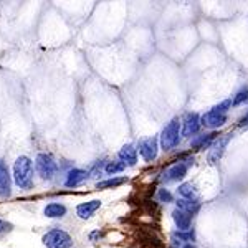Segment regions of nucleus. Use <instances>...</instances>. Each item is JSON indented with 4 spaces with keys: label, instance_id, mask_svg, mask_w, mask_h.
Wrapping results in <instances>:
<instances>
[{
    "label": "nucleus",
    "instance_id": "1",
    "mask_svg": "<svg viewBox=\"0 0 248 248\" xmlns=\"http://www.w3.org/2000/svg\"><path fill=\"white\" fill-rule=\"evenodd\" d=\"M14 179L20 189H29L33 179V166L27 155H20L14 164Z\"/></svg>",
    "mask_w": 248,
    "mask_h": 248
},
{
    "label": "nucleus",
    "instance_id": "2",
    "mask_svg": "<svg viewBox=\"0 0 248 248\" xmlns=\"http://www.w3.org/2000/svg\"><path fill=\"white\" fill-rule=\"evenodd\" d=\"M182 136V123L179 118L170 119L169 123L166 124V127L161 133V147L164 151H170L174 149L175 146L181 141Z\"/></svg>",
    "mask_w": 248,
    "mask_h": 248
},
{
    "label": "nucleus",
    "instance_id": "3",
    "mask_svg": "<svg viewBox=\"0 0 248 248\" xmlns=\"http://www.w3.org/2000/svg\"><path fill=\"white\" fill-rule=\"evenodd\" d=\"M43 245L46 248H71L73 247V240L65 230L53 229L50 232H46L42 238Z\"/></svg>",
    "mask_w": 248,
    "mask_h": 248
},
{
    "label": "nucleus",
    "instance_id": "4",
    "mask_svg": "<svg viewBox=\"0 0 248 248\" xmlns=\"http://www.w3.org/2000/svg\"><path fill=\"white\" fill-rule=\"evenodd\" d=\"M35 167H37L38 175L45 181H51L53 175L57 174V162L50 154H38L37 159H35Z\"/></svg>",
    "mask_w": 248,
    "mask_h": 248
},
{
    "label": "nucleus",
    "instance_id": "5",
    "mask_svg": "<svg viewBox=\"0 0 248 248\" xmlns=\"http://www.w3.org/2000/svg\"><path fill=\"white\" fill-rule=\"evenodd\" d=\"M139 154L146 162H153L157 157L159 153V139L153 136V138H146L139 141Z\"/></svg>",
    "mask_w": 248,
    "mask_h": 248
},
{
    "label": "nucleus",
    "instance_id": "6",
    "mask_svg": "<svg viewBox=\"0 0 248 248\" xmlns=\"http://www.w3.org/2000/svg\"><path fill=\"white\" fill-rule=\"evenodd\" d=\"M194 162V159H189V161H182V162H177L170 167V169L166 170L164 174L162 181L164 182H177V181H182L184 177L187 175V170H189V166Z\"/></svg>",
    "mask_w": 248,
    "mask_h": 248
},
{
    "label": "nucleus",
    "instance_id": "7",
    "mask_svg": "<svg viewBox=\"0 0 248 248\" xmlns=\"http://www.w3.org/2000/svg\"><path fill=\"white\" fill-rule=\"evenodd\" d=\"M181 123H182V136H186V138H190V136L197 134L202 126L201 116L197 113H187L182 118Z\"/></svg>",
    "mask_w": 248,
    "mask_h": 248
},
{
    "label": "nucleus",
    "instance_id": "8",
    "mask_svg": "<svg viewBox=\"0 0 248 248\" xmlns=\"http://www.w3.org/2000/svg\"><path fill=\"white\" fill-rule=\"evenodd\" d=\"M201 121H202V126H205L207 129H218V127H222L223 124L227 123V114H222V113H217L215 109H210L202 116Z\"/></svg>",
    "mask_w": 248,
    "mask_h": 248
},
{
    "label": "nucleus",
    "instance_id": "9",
    "mask_svg": "<svg viewBox=\"0 0 248 248\" xmlns=\"http://www.w3.org/2000/svg\"><path fill=\"white\" fill-rule=\"evenodd\" d=\"M229 141H230V134H225L223 138L215 139L214 144L210 146V153H209V162L210 164H217L220 161V157H222V154H223V151H225Z\"/></svg>",
    "mask_w": 248,
    "mask_h": 248
},
{
    "label": "nucleus",
    "instance_id": "10",
    "mask_svg": "<svg viewBox=\"0 0 248 248\" xmlns=\"http://www.w3.org/2000/svg\"><path fill=\"white\" fill-rule=\"evenodd\" d=\"M118 157L126 166H136V162H138V149H134L133 144H126V146H123L119 149Z\"/></svg>",
    "mask_w": 248,
    "mask_h": 248
},
{
    "label": "nucleus",
    "instance_id": "11",
    "mask_svg": "<svg viewBox=\"0 0 248 248\" xmlns=\"http://www.w3.org/2000/svg\"><path fill=\"white\" fill-rule=\"evenodd\" d=\"M172 218H174L179 232L190 230V225H192V215L190 214H187V212H184L181 209H175L174 212H172Z\"/></svg>",
    "mask_w": 248,
    "mask_h": 248
},
{
    "label": "nucleus",
    "instance_id": "12",
    "mask_svg": "<svg viewBox=\"0 0 248 248\" xmlns=\"http://www.w3.org/2000/svg\"><path fill=\"white\" fill-rule=\"evenodd\" d=\"M10 172L7 164L0 159V195L2 197H7L10 195Z\"/></svg>",
    "mask_w": 248,
    "mask_h": 248
},
{
    "label": "nucleus",
    "instance_id": "13",
    "mask_svg": "<svg viewBox=\"0 0 248 248\" xmlns=\"http://www.w3.org/2000/svg\"><path fill=\"white\" fill-rule=\"evenodd\" d=\"M88 175H90V172H86V170H83V169H71L70 172H68V175H66L65 186L66 187H78V186H81V184L88 179Z\"/></svg>",
    "mask_w": 248,
    "mask_h": 248
},
{
    "label": "nucleus",
    "instance_id": "14",
    "mask_svg": "<svg viewBox=\"0 0 248 248\" xmlns=\"http://www.w3.org/2000/svg\"><path fill=\"white\" fill-rule=\"evenodd\" d=\"M99 207H101V201H90V202H85V203H79V205L77 207V214H78L79 218L88 220L96 210L99 209Z\"/></svg>",
    "mask_w": 248,
    "mask_h": 248
},
{
    "label": "nucleus",
    "instance_id": "15",
    "mask_svg": "<svg viewBox=\"0 0 248 248\" xmlns=\"http://www.w3.org/2000/svg\"><path fill=\"white\" fill-rule=\"evenodd\" d=\"M215 139H217V134H215V133L195 136V139L192 141V149H194V151H202V149H205V147H210L212 144H214Z\"/></svg>",
    "mask_w": 248,
    "mask_h": 248
},
{
    "label": "nucleus",
    "instance_id": "16",
    "mask_svg": "<svg viewBox=\"0 0 248 248\" xmlns=\"http://www.w3.org/2000/svg\"><path fill=\"white\" fill-rule=\"evenodd\" d=\"M43 214H45V217L48 218H62L66 215V207L63 205V203L51 202L43 209Z\"/></svg>",
    "mask_w": 248,
    "mask_h": 248
},
{
    "label": "nucleus",
    "instance_id": "17",
    "mask_svg": "<svg viewBox=\"0 0 248 248\" xmlns=\"http://www.w3.org/2000/svg\"><path fill=\"white\" fill-rule=\"evenodd\" d=\"M177 209H181L184 212H187V214H190V215H194V214H197L199 210H201V202L197 201V199H177Z\"/></svg>",
    "mask_w": 248,
    "mask_h": 248
},
{
    "label": "nucleus",
    "instance_id": "18",
    "mask_svg": "<svg viewBox=\"0 0 248 248\" xmlns=\"http://www.w3.org/2000/svg\"><path fill=\"white\" fill-rule=\"evenodd\" d=\"M127 182V177H111L108 181L98 182L96 184V189L98 190H105V189H114V187H119L123 184Z\"/></svg>",
    "mask_w": 248,
    "mask_h": 248
},
{
    "label": "nucleus",
    "instance_id": "19",
    "mask_svg": "<svg viewBox=\"0 0 248 248\" xmlns=\"http://www.w3.org/2000/svg\"><path fill=\"white\" fill-rule=\"evenodd\" d=\"M177 194L181 195V199H192V201H194L197 190H195V186L192 182H184L179 186Z\"/></svg>",
    "mask_w": 248,
    "mask_h": 248
},
{
    "label": "nucleus",
    "instance_id": "20",
    "mask_svg": "<svg viewBox=\"0 0 248 248\" xmlns=\"http://www.w3.org/2000/svg\"><path fill=\"white\" fill-rule=\"evenodd\" d=\"M124 169H126V164L121 162V161H111V162H106L105 166V172L108 175H114L119 174V172H123Z\"/></svg>",
    "mask_w": 248,
    "mask_h": 248
},
{
    "label": "nucleus",
    "instance_id": "21",
    "mask_svg": "<svg viewBox=\"0 0 248 248\" xmlns=\"http://www.w3.org/2000/svg\"><path fill=\"white\" fill-rule=\"evenodd\" d=\"M174 238H179L181 242H186V245H187V243H192L195 240V232L194 229H190L187 232H175Z\"/></svg>",
    "mask_w": 248,
    "mask_h": 248
},
{
    "label": "nucleus",
    "instance_id": "22",
    "mask_svg": "<svg viewBox=\"0 0 248 248\" xmlns=\"http://www.w3.org/2000/svg\"><path fill=\"white\" fill-rule=\"evenodd\" d=\"M233 106H242V105H248V88L247 90H240L237 94L233 96V101H232Z\"/></svg>",
    "mask_w": 248,
    "mask_h": 248
},
{
    "label": "nucleus",
    "instance_id": "23",
    "mask_svg": "<svg viewBox=\"0 0 248 248\" xmlns=\"http://www.w3.org/2000/svg\"><path fill=\"white\" fill-rule=\"evenodd\" d=\"M157 197H159V201H161V202H166V203L174 202V195H172L167 189H161V190H159V195H157Z\"/></svg>",
    "mask_w": 248,
    "mask_h": 248
},
{
    "label": "nucleus",
    "instance_id": "24",
    "mask_svg": "<svg viewBox=\"0 0 248 248\" xmlns=\"http://www.w3.org/2000/svg\"><path fill=\"white\" fill-rule=\"evenodd\" d=\"M101 237H103V233L99 230H94V232H91V233H90V240H91V242H96V240H99Z\"/></svg>",
    "mask_w": 248,
    "mask_h": 248
},
{
    "label": "nucleus",
    "instance_id": "25",
    "mask_svg": "<svg viewBox=\"0 0 248 248\" xmlns=\"http://www.w3.org/2000/svg\"><path fill=\"white\" fill-rule=\"evenodd\" d=\"M10 223L3 222V220H0V233H3V232H9L10 230Z\"/></svg>",
    "mask_w": 248,
    "mask_h": 248
},
{
    "label": "nucleus",
    "instance_id": "26",
    "mask_svg": "<svg viewBox=\"0 0 248 248\" xmlns=\"http://www.w3.org/2000/svg\"><path fill=\"white\" fill-rule=\"evenodd\" d=\"M238 126H240V127H245V126H248V113H247V114L243 116V118L238 121Z\"/></svg>",
    "mask_w": 248,
    "mask_h": 248
},
{
    "label": "nucleus",
    "instance_id": "27",
    "mask_svg": "<svg viewBox=\"0 0 248 248\" xmlns=\"http://www.w3.org/2000/svg\"><path fill=\"white\" fill-rule=\"evenodd\" d=\"M182 248H195V245L194 243H187V245H184Z\"/></svg>",
    "mask_w": 248,
    "mask_h": 248
}]
</instances>
